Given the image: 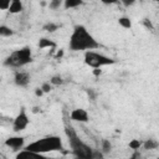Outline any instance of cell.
Listing matches in <instances>:
<instances>
[{"mask_svg": "<svg viewBox=\"0 0 159 159\" xmlns=\"http://www.w3.org/2000/svg\"><path fill=\"white\" fill-rule=\"evenodd\" d=\"M68 47L71 51H93L99 47L98 41L83 25H76L70 36Z\"/></svg>", "mask_w": 159, "mask_h": 159, "instance_id": "cell-1", "label": "cell"}, {"mask_svg": "<svg viewBox=\"0 0 159 159\" xmlns=\"http://www.w3.org/2000/svg\"><path fill=\"white\" fill-rule=\"evenodd\" d=\"M65 132H66V135L68 138V143H70V147L72 149L75 159H92L93 149L80 139V137L77 135L73 127L70 124H66Z\"/></svg>", "mask_w": 159, "mask_h": 159, "instance_id": "cell-2", "label": "cell"}, {"mask_svg": "<svg viewBox=\"0 0 159 159\" xmlns=\"http://www.w3.org/2000/svg\"><path fill=\"white\" fill-rule=\"evenodd\" d=\"M24 149L40 154H46L51 152H61L63 149V143L58 135H47L27 144Z\"/></svg>", "mask_w": 159, "mask_h": 159, "instance_id": "cell-3", "label": "cell"}, {"mask_svg": "<svg viewBox=\"0 0 159 159\" xmlns=\"http://www.w3.org/2000/svg\"><path fill=\"white\" fill-rule=\"evenodd\" d=\"M32 61V52L29 46H24L19 50L12 51L4 61V66L6 67H12V68H19L24 67L27 63Z\"/></svg>", "mask_w": 159, "mask_h": 159, "instance_id": "cell-4", "label": "cell"}, {"mask_svg": "<svg viewBox=\"0 0 159 159\" xmlns=\"http://www.w3.org/2000/svg\"><path fill=\"white\" fill-rule=\"evenodd\" d=\"M84 63L92 68H102L104 66L116 63V60L96 51H87L84 52Z\"/></svg>", "mask_w": 159, "mask_h": 159, "instance_id": "cell-5", "label": "cell"}, {"mask_svg": "<svg viewBox=\"0 0 159 159\" xmlns=\"http://www.w3.org/2000/svg\"><path fill=\"white\" fill-rule=\"evenodd\" d=\"M29 122H30V119H29V116L26 113V109L22 107L20 109V112L17 113V116L12 120V130L16 133L22 132L29 125Z\"/></svg>", "mask_w": 159, "mask_h": 159, "instance_id": "cell-6", "label": "cell"}, {"mask_svg": "<svg viewBox=\"0 0 159 159\" xmlns=\"http://www.w3.org/2000/svg\"><path fill=\"white\" fill-rule=\"evenodd\" d=\"M70 118L73 122H78V123H87L89 120V116L88 112L83 108H75L71 111L70 113Z\"/></svg>", "mask_w": 159, "mask_h": 159, "instance_id": "cell-7", "label": "cell"}, {"mask_svg": "<svg viewBox=\"0 0 159 159\" xmlns=\"http://www.w3.org/2000/svg\"><path fill=\"white\" fill-rule=\"evenodd\" d=\"M6 147L11 148L12 150H19L22 149L25 147V138L24 137H20V135H15V137H9L5 143H4Z\"/></svg>", "mask_w": 159, "mask_h": 159, "instance_id": "cell-8", "label": "cell"}, {"mask_svg": "<svg viewBox=\"0 0 159 159\" xmlns=\"http://www.w3.org/2000/svg\"><path fill=\"white\" fill-rule=\"evenodd\" d=\"M14 82L17 87H26L30 83V75L24 71H17L14 75Z\"/></svg>", "mask_w": 159, "mask_h": 159, "instance_id": "cell-9", "label": "cell"}, {"mask_svg": "<svg viewBox=\"0 0 159 159\" xmlns=\"http://www.w3.org/2000/svg\"><path fill=\"white\" fill-rule=\"evenodd\" d=\"M15 159H47V158L45 157V154H40V153L22 149L15 155Z\"/></svg>", "mask_w": 159, "mask_h": 159, "instance_id": "cell-10", "label": "cell"}, {"mask_svg": "<svg viewBox=\"0 0 159 159\" xmlns=\"http://www.w3.org/2000/svg\"><path fill=\"white\" fill-rule=\"evenodd\" d=\"M24 10V5L20 0H12L11 4H10V9H9V12L10 14H19Z\"/></svg>", "mask_w": 159, "mask_h": 159, "instance_id": "cell-11", "label": "cell"}, {"mask_svg": "<svg viewBox=\"0 0 159 159\" xmlns=\"http://www.w3.org/2000/svg\"><path fill=\"white\" fill-rule=\"evenodd\" d=\"M37 46H39V48H55V47H56V42H53V41L50 40V39L42 37V39L39 40Z\"/></svg>", "mask_w": 159, "mask_h": 159, "instance_id": "cell-12", "label": "cell"}, {"mask_svg": "<svg viewBox=\"0 0 159 159\" xmlns=\"http://www.w3.org/2000/svg\"><path fill=\"white\" fill-rule=\"evenodd\" d=\"M158 147H159V142L155 140V139H153V138H149L145 142H143V148L145 150H152V149H155Z\"/></svg>", "mask_w": 159, "mask_h": 159, "instance_id": "cell-13", "label": "cell"}, {"mask_svg": "<svg viewBox=\"0 0 159 159\" xmlns=\"http://www.w3.org/2000/svg\"><path fill=\"white\" fill-rule=\"evenodd\" d=\"M82 4H83L82 0H66L63 2V6H65V9H72V7L81 6Z\"/></svg>", "mask_w": 159, "mask_h": 159, "instance_id": "cell-14", "label": "cell"}, {"mask_svg": "<svg viewBox=\"0 0 159 159\" xmlns=\"http://www.w3.org/2000/svg\"><path fill=\"white\" fill-rule=\"evenodd\" d=\"M12 35H14L12 29H10V27L6 26V25H1V26H0V36H1V37H10V36H12Z\"/></svg>", "mask_w": 159, "mask_h": 159, "instance_id": "cell-15", "label": "cell"}, {"mask_svg": "<svg viewBox=\"0 0 159 159\" xmlns=\"http://www.w3.org/2000/svg\"><path fill=\"white\" fill-rule=\"evenodd\" d=\"M118 24L123 27V29H130L132 27V21L128 16H122L118 19Z\"/></svg>", "mask_w": 159, "mask_h": 159, "instance_id": "cell-16", "label": "cell"}, {"mask_svg": "<svg viewBox=\"0 0 159 159\" xmlns=\"http://www.w3.org/2000/svg\"><path fill=\"white\" fill-rule=\"evenodd\" d=\"M101 150L103 154H108L111 150H112V144L108 139H103L102 143H101Z\"/></svg>", "mask_w": 159, "mask_h": 159, "instance_id": "cell-17", "label": "cell"}, {"mask_svg": "<svg viewBox=\"0 0 159 159\" xmlns=\"http://www.w3.org/2000/svg\"><path fill=\"white\" fill-rule=\"evenodd\" d=\"M60 29V25H57V24H55V22H47V24H45L43 25V27H42V30H45V31H47V32H55L56 30H58Z\"/></svg>", "mask_w": 159, "mask_h": 159, "instance_id": "cell-18", "label": "cell"}, {"mask_svg": "<svg viewBox=\"0 0 159 159\" xmlns=\"http://www.w3.org/2000/svg\"><path fill=\"white\" fill-rule=\"evenodd\" d=\"M63 82H65L63 78H62L60 75H55V76H52V77L50 78V83H51L52 86H61Z\"/></svg>", "mask_w": 159, "mask_h": 159, "instance_id": "cell-19", "label": "cell"}, {"mask_svg": "<svg viewBox=\"0 0 159 159\" xmlns=\"http://www.w3.org/2000/svg\"><path fill=\"white\" fill-rule=\"evenodd\" d=\"M129 148L130 149H133V150H138L142 145H143V142L142 140H139V139H132L130 142H129Z\"/></svg>", "mask_w": 159, "mask_h": 159, "instance_id": "cell-20", "label": "cell"}, {"mask_svg": "<svg viewBox=\"0 0 159 159\" xmlns=\"http://www.w3.org/2000/svg\"><path fill=\"white\" fill-rule=\"evenodd\" d=\"M62 0H51L50 2H48V7L51 9V10H57V9H60L61 6H62Z\"/></svg>", "mask_w": 159, "mask_h": 159, "instance_id": "cell-21", "label": "cell"}, {"mask_svg": "<svg viewBox=\"0 0 159 159\" xmlns=\"http://www.w3.org/2000/svg\"><path fill=\"white\" fill-rule=\"evenodd\" d=\"M92 159H104V154L102 153V150L93 149V155H92Z\"/></svg>", "mask_w": 159, "mask_h": 159, "instance_id": "cell-22", "label": "cell"}, {"mask_svg": "<svg viewBox=\"0 0 159 159\" xmlns=\"http://www.w3.org/2000/svg\"><path fill=\"white\" fill-rule=\"evenodd\" d=\"M142 24H143V26L144 27H147L148 30H154V26H153V24H152V21L150 20H148V19H143L142 20Z\"/></svg>", "mask_w": 159, "mask_h": 159, "instance_id": "cell-23", "label": "cell"}, {"mask_svg": "<svg viewBox=\"0 0 159 159\" xmlns=\"http://www.w3.org/2000/svg\"><path fill=\"white\" fill-rule=\"evenodd\" d=\"M41 89H42L45 93H48V92L52 89V84H51L50 82H45V83H42V86H41Z\"/></svg>", "mask_w": 159, "mask_h": 159, "instance_id": "cell-24", "label": "cell"}, {"mask_svg": "<svg viewBox=\"0 0 159 159\" xmlns=\"http://www.w3.org/2000/svg\"><path fill=\"white\" fill-rule=\"evenodd\" d=\"M86 92H87V94H88V97H89V99H92V101H94L96 99V97H97V93L92 89V88H88V89H86Z\"/></svg>", "mask_w": 159, "mask_h": 159, "instance_id": "cell-25", "label": "cell"}, {"mask_svg": "<svg viewBox=\"0 0 159 159\" xmlns=\"http://www.w3.org/2000/svg\"><path fill=\"white\" fill-rule=\"evenodd\" d=\"M10 4H11V1L1 2V4H0V9H1V10H9V9H10Z\"/></svg>", "mask_w": 159, "mask_h": 159, "instance_id": "cell-26", "label": "cell"}, {"mask_svg": "<svg viewBox=\"0 0 159 159\" xmlns=\"http://www.w3.org/2000/svg\"><path fill=\"white\" fill-rule=\"evenodd\" d=\"M43 93H45V92H43V91L41 89V87H40V88H36V89H35V94H36L37 97H41V96H42Z\"/></svg>", "mask_w": 159, "mask_h": 159, "instance_id": "cell-27", "label": "cell"}, {"mask_svg": "<svg viewBox=\"0 0 159 159\" xmlns=\"http://www.w3.org/2000/svg\"><path fill=\"white\" fill-rule=\"evenodd\" d=\"M138 158H139V153L135 150V152H134V153H133V154H132V155H130L128 159H138Z\"/></svg>", "mask_w": 159, "mask_h": 159, "instance_id": "cell-28", "label": "cell"}, {"mask_svg": "<svg viewBox=\"0 0 159 159\" xmlns=\"http://www.w3.org/2000/svg\"><path fill=\"white\" fill-rule=\"evenodd\" d=\"M93 75H96V76L101 75V70H99V68H94V71H93Z\"/></svg>", "mask_w": 159, "mask_h": 159, "instance_id": "cell-29", "label": "cell"}, {"mask_svg": "<svg viewBox=\"0 0 159 159\" xmlns=\"http://www.w3.org/2000/svg\"><path fill=\"white\" fill-rule=\"evenodd\" d=\"M123 4H124L125 6H128V5H133V4H134V1H123Z\"/></svg>", "mask_w": 159, "mask_h": 159, "instance_id": "cell-30", "label": "cell"}, {"mask_svg": "<svg viewBox=\"0 0 159 159\" xmlns=\"http://www.w3.org/2000/svg\"><path fill=\"white\" fill-rule=\"evenodd\" d=\"M62 55H63V51H62V50H60V51L57 52V55H56V58H58V57H61Z\"/></svg>", "mask_w": 159, "mask_h": 159, "instance_id": "cell-31", "label": "cell"}, {"mask_svg": "<svg viewBox=\"0 0 159 159\" xmlns=\"http://www.w3.org/2000/svg\"><path fill=\"white\" fill-rule=\"evenodd\" d=\"M157 159H159V158H157Z\"/></svg>", "mask_w": 159, "mask_h": 159, "instance_id": "cell-32", "label": "cell"}]
</instances>
